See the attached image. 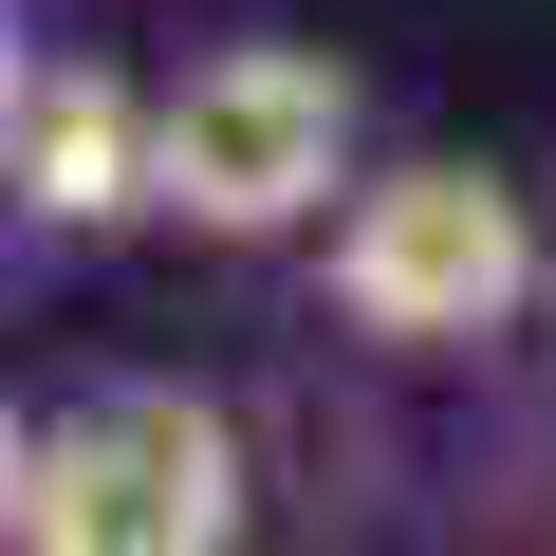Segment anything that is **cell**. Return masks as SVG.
<instances>
[{"label": "cell", "mask_w": 556, "mask_h": 556, "mask_svg": "<svg viewBox=\"0 0 556 556\" xmlns=\"http://www.w3.org/2000/svg\"><path fill=\"white\" fill-rule=\"evenodd\" d=\"M0 75H20V0H0Z\"/></svg>", "instance_id": "8992f818"}, {"label": "cell", "mask_w": 556, "mask_h": 556, "mask_svg": "<svg viewBox=\"0 0 556 556\" xmlns=\"http://www.w3.org/2000/svg\"><path fill=\"white\" fill-rule=\"evenodd\" d=\"M316 241V334L390 390H501L538 371V186L482 149H353V186L298 223Z\"/></svg>", "instance_id": "6da1fadb"}, {"label": "cell", "mask_w": 556, "mask_h": 556, "mask_svg": "<svg viewBox=\"0 0 556 556\" xmlns=\"http://www.w3.org/2000/svg\"><path fill=\"white\" fill-rule=\"evenodd\" d=\"M0 223H20V241H112V223H149V75L20 38V75H0Z\"/></svg>", "instance_id": "277c9868"}, {"label": "cell", "mask_w": 556, "mask_h": 556, "mask_svg": "<svg viewBox=\"0 0 556 556\" xmlns=\"http://www.w3.org/2000/svg\"><path fill=\"white\" fill-rule=\"evenodd\" d=\"M20 427H38V408H0V538H20Z\"/></svg>", "instance_id": "5b68a950"}, {"label": "cell", "mask_w": 556, "mask_h": 556, "mask_svg": "<svg viewBox=\"0 0 556 556\" xmlns=\"http://www.w3.org/2000/svg\"><path fill=\"white\" fill-rule=\"evenodd\" d=\"M371 149V75L334 38H204L149 93V223H186L204 260H278Z\"/></svg>", "instance_id": "7a4b0ae2"}, {"label": "cell", "mask_w": 556, "mask_h": 556, "mask_svg": "<svg viewBox=\"0 0 556 556\" xmlns=\"http://www.w3.org/2000/svg\"><path fill=\"white\" fill-rule=\"evenodd\" d=\"M260 519V445L186 371H112L20 427V556H223Z\"/></svg>", "instance_id": "3957f363"}]
</instances>
